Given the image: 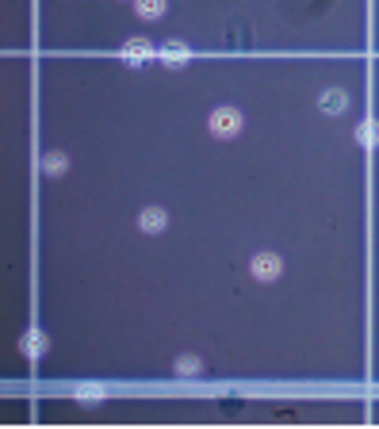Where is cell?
Returning <instances> with one entry per match:
<instances>
[{
  "instance_id": "cell-1",
  "label": "cell",
  "mask_w": 379,
  "mask_h": 429,
  "mask_svg": "<svg viewBox=\"0 0 379 429\" xmlns=\"http://www.w3.org/2000/svg\"><path fill=\"white\" fill-rule=\"evenodd\" d=\"M207 127H211L214 138H234V134L241 131V111L238 107H214Z\"/></svg>"
},
{
  "instance_id": "cell-2",
  "label": "cell",
  "mask_w": 379,
  "mask_h": 429,
  "mask_svg": "<svg viewBox=\"0 0 379 429\" xmlns=\"http://www.w3.org/2000/svg\"><path fill=\"white\" fill-rule=\"evenodd\" d=\"M280 268H284V261L276 253H257L253 257V276H257V280H264V284H272L276 276H280Z\"/></svg>"
},
{
  "instance_id": "cell-3",
  "label": "cell",
  "mask_w": 379,
  "mask_h": 429,
  "mask_svg": "<svg viewBox=\"0 0 379 429\" xmlns=\"http://www.w3.org/2000/svg\"><path fill=\"white\" fill-rule=\"evenodd\" d=\"M169 226V214L161 211V207H146V211L138 214V230L142 234H161Z\"/></svg>"
},
{
  "instance_id": "cell-4",
  "label": "cell",
  "mask_w": 379,
  "mask_h": 429,
  "mask_svg": "<svg viewBox=\"0 0 379 429\" xmlns=\"http://www.w3.org/2000/svg\"><path fill=\"white\" fill-rule=\"evenodd\" d=\"M149 54H154V46H149L146 39H127V42H123V58H127V66H146Z\"/></svg>"
},
{
  "instance_id": "cell-5",
  "label": "cell",
  "mask_w": 379,
  "mask_h": 429,
  "mask_svg": "<svg viewBox=\"0 0 379 429\" xmlns=\"http://www.w3.org/2000/svg\"><path fill=\"white\" fill-rule=\"evenodd\" d=\"M318 104H322V111H326V116H341V111L349 107V96L341 89H330V92H322Z\"/></svg>"
},
{
  "instance_id": "cell-6",
  "label": "cell",
  "mask_w": 379,
  "mask_h": 429,
  "mask_svg": "<svg viewBox=\"0 0 379 429\" xmlns=\"http://www.w3.org/2000/svg\"><path fill=\"white\" fill-rule=\"evenodd\" d=\"M161 58H165V66H173V69H181L184 62L192 58V50L184 46V42H165V46H161Z\"/></svg>"
},
{
  "instance_id": "cell-7",
  "label": "cell",
  "mask_w": 379,
  "mask_h": 429,
  "mask_svg": "<svg viewBox=\"0 0 379 429\" xmlns=\"http://www.w3.org/2000/svg\"><path fill=\"white\" fill-rule=\"evenodd\" d=\"M46 345H50V341H46V334H42V330H27L24 334V353L31 356V360H39V356L46 353Z\"/></svg>"
},
{
  "instance_id": "cell-8",
  "label": "cell",
  "mask_w": 379,
  "mask_h": 429,
  "mask_svg": "<svg viewBox=\"0 0 379 429\" xmlns=\"http://www.w3.org/2000/svg\"><path fill=\"white\" fill-rule=\"evenodd\" d=\"M169 8V0H134V12H138V19H161Z\"/></svg>"
},
{
  "instance_id": "cell-9",
  "label": "cell",
  "mask_w": 379,
  "mask_h": 429,
  "mask_svg": "<svg viewBox=\"0 0 379 429\" xmlns=\"http://www.w3.org/2000/svg\"><path fill=\"white\" fill-rule=\"evenodd\" d=\"M66 165H69V161H66V154H46V157L39 161L42 176H62V173H66Z\"/></svg>"
},
{
  "instance_id": "cell-10",
  "label": "cell",
  "mask_w": 379,
  "mask_h": 429,
  "mask_svg": "<svg viewBox=\"0 0 379 429\" xmlns=\"http://www.w3.org/2000/svg\"><path fill=\"white\" fill-rule=\"evenodd\" d=\"M73 399H77V403H81V406H96L100 399H104V387H100V383H81Z\"/></svg>"
},
{
  "instance_id": "cell-11",
  "label": "cell",
  "mask_w": 379,
  "mask_h": 429,
  "mask_svg": "<svg viewBox=\"0 0 379 429\" xmlns=\"http://www.w3.org/2000/svg\"><path fill=\"white\" fill-rule=\"evenodd\" d=\"M356 142H360V146H379V123L376 119H368V123L356 127Z\"/></svg>"
},
{
  "instance_id": "cell-12",
  "label": "cell",
  "mask_w": 379,
  "mask_h": 429,
  "mask_svg": "<svg viewBox=\"0 0 379 429\" xmlns=\"http://www.w3.org/2000/svg\"><path fill=\"white\" fill-rule=\"evenodd\" d=\"M199 368H203L199 356H181V360H176V376H196Z\"/></svg>"
}]
</instances>
